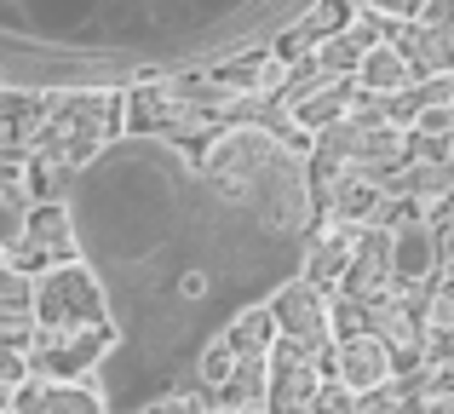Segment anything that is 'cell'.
Wrapping results in <instances>:
<instances>
[{
	"instance_id": "1",
	"label": "cell",
	"mask_w": 454,
	"mask_h": 414,
	"mask_svg": "<svg viewBox=\"0 0 454 414\" xmlns=\"http://www.w3.org/2000/svg\"><path fill=\"white\" fill-rule=\"evenodd\" d=\"M64 219L110 311V351L92 369L110 414L190 392L201 351L265 311L317 236L300 145L254 121L110 138L69 173Z\"/></svg>"
},
{
	"instance_id": "2",
	"label": "cell",
	"mask_w": 454,
	"mask_h": 414,
	"mask_svg": "<svg viewBox=\"0 0 454 414\" xmlns=\"http://www.w3.org/2000/svg\"><path fill=\"white\" fill-rule=\"evenodd\" d=\"M305 12L300 0H0V87L75 98L190 75L259 52Z\"/></svg>"
},
{
	"instance_id": "3",
	"label": "cell",
	"mask_w": 454,
	"mask_h": 414,
	"mask_svg": "<svg viewBox=\"0 0 454 414\" xmlns=\"http://www.w3.org/2000/svg\"><path fill=\"white\" fill-rule=\"evenodd\" d=\"M115 127V92H75V98H52L41 110V127H35V150H41L46 168L81 173L104 145H110Z\"/></svg>"
},
{
	"instance_id": "4",
	"label": "cell",
	"mask_w": 454,
	"mask_h": 414,
	"mask_svg": "<svg viewBox=\"0 0 454 414\" xmlns=\"http://www.w3.org/2000/svg\"><path fill=\"white\" fill-rule=\"evenodd\" d=\"M35 334H64V340H87V334H110V311H104L98 282L87 277L81 259L52 265L35 277V311H29Z\"/></svg>"
},
{
	"instance_id": "5",
	"label": "cell",
	"mask_w": 454,
	"mask_h": 414,
	"mask_svg": "<svg viewBox=\"0 0 454 414\" xmlns=\"http://www.w3.org/2000/svg\"><path fill=\"white\" fill-rule=\"evenodd\" d=\"M322 369H328L322 351H305V346L277 340L270 357H265V414H317L322 386H328Z\"/></svg>"
},
{
	"instance_id": "6",
	"label": "cell",
	"mask_w": 454,
	"mask_h": 414,
	"mask_svg": "<svg viewBox=\"0 0 454 414\" xmlns=\"http://www.w3.org/2000/svg\"><path fill=\"white\" fill-rule=\"evenodd\" d=\"M437 224H426L420 213H403L397 224L386 230V277L391 288H397L403 305H420L426 300V282L437 277Z\"/></svg>"
},
{
	"instance_id": "7",
	"label": "cell",
	"mask_w": 454,
	"mask_h": 414,
	"mask_svg": "<svg viewBox=\"0 0 454 414\" xmlns=\"http://www.w3.org/2000/svg\"><path fill=\"white\" fill-rule=\"evenodd\" d=\"M328 380L340 386L345 397H374L397 380V357H391V346L368 328V334H356V340L328 346Z\"/></svg>"
},
{
	"instance_id": "8",
	"label": "cell",
	"mask_w": 454,
	"mask_h": 414,
	"mask_svg": "<svg viewBox=\"0 0 454 414\" xmlns=\"http://www.w3.org/2000/svg\"><path fill=\"white\" fill-rule=\"evenodd\" d=\"M270 323H277V340H288V346H305V351H328L333 346V328H328V293L317 288V282L294 277L288 288L277 293V300L265 305Z\"/></svg>"
},
{
	"instance_id": "9",
	"label": "cell",
	"mask_w": 454,
	"mask_h": 414,
	"mask_svg": "<svg viewBox=\"0 0 454 414\" xmlns=\"http://www.w3.org/2000/svg\"><path fill=\"white\" fill-rule=\"evenodd\" d=\"M41 259H52V265H69L75 259V236H69V219H64V202H35L29 213H23V230H18V242L6 247V265L12 270H23L29 277ZM46 265V270H52Z\"/></svg>"
},
{
	"instance_id": "10",
	"label": "cell",
	"mask_w": 454,
	"mask_h": 414,
	"mask_svg": "<svg viewBox=\"0 0 454 414\" xmlns=\"http://www.w3.org/2000/svg\"><path fill=\"white\" fill-rule=\"evenodd\" d=\"M288 121L300 127V133H333V127L356 121V87L351 81H317V87L294 92L288 98Z\"/></svg>"
},
{
	"instance_id": "11",
	"label": "cell",
	"mask_w": 454,
	"mask_h": 414,
	"mask_svg": "<svg viewBox=\"0 0 454 414\" xmlns=\"http://www.w3.org/2000/svg\"><path fill=\"white\" fill-rule=\"evenodd\" d=\"M363 236H368V230H356V224H333V219H328L317 236H310V254H305V270H300V277L317 282L322 293L340 288V277L351 270V259H356V247H363Z\"/></svg>"
},
{
	"instance_id": "12",
	"label": "cell",
	"mask_w": 454,
	"mask_h": 414,
	"mask_svg": "<svg viewBox=\"0 0 454 414\" xmlns=\"http://www.w3.org/2000/svg\"><path fill=\"white\" fill-rule=\"evenodd\" d=\"M340 293H345V300H356V305H368V311L391 300V277H386V236H374V230L363 236V247H356L351 270L340 277Z\"/></svg>"
},
{
	"instance_id": "13",
	"label": "cell",
	"mask_w": 454,
	"mask_h": 414,
	"mask_svg": "<svg viewBox=\"0 0 454 414\" xmlns=\"http://www.w3.org/2000/svg\"><path fill=\"white\" fill-rule=\"evenodd\" d=\"M409 64H403V52L391 41H374L363 52V64H356V75H351V87L356 92H380V98H397V92H409Z\"/></svg>"
},
{
	"instance_id": "14",
	"label": "cell",
	"mask_w": 454,
	"mask_h": 414,
	"mask_svg": "<svg viewBox=\"0 0 454 414\" xmlns=\"http://www.w3.org/2000/svg\"><path fill=\"white\" fill-rule=\"evenodd\" d=\"M374 41H380V35L368 29V18L356 23V29L328 35V41L317 46V75H322V81H351V75H356V64H363V52H368Z\"/></svg>"
},
{
	"instance_id": "15",
	"label": "cell",
	"mask_w": 454,
	"mask_h": 414,
	"mask_svg": "<svg viewBox=\"0 0 454 414\" xmlns=\"http://www.w3.org/2000/svg\"><path fill=\"white\" fill-rule=\"evenodd\" d=\"M224 346H231V357H236V363H259V357H270V346H277V323H270V311H247L242 323H231Z\"/></svg>"
},
{
	"instance_id": "16",
	"label": "cell",
	"mask_w": 454,
	"mask_h": 414,
	"mask_svg": "<svg viewBox=\"0 0 454 414\" xmlns=\"http://www.w3.org/2000/svg\"><path fill=\"white\" fill-rule=\"evenodd\" d=\"M368 316H374V323H380L374 334H380V340H386V346H391V357H397V351H414V346H420V316H414L409 305L397 300V293H391L386 305H374V311H368Z\"/></svg>"
},
{
	"instance_id": "17",
	"label": "cell",
	"mask_w": 454,
	"mask_h": 414,
	"mask_svg": "<svg viewBox=\"0 0 454 414\" xmlns=\"http://www.w3.org/2000/svg\"><path fill=\"white\" fill-rule=\"evenodd\" d=\"M35 311V277H23V270H0V316H18V323H29Z\"/></svg>"
},
{
	"instance_id": "18",
	"label": "cell",
	"mask_w": 454,
	"mask_h": 414,
	"mask_svg": "<svg viewBox=\"0 0 454 414\" xmlns=\"http://www.w3.org/2000/svg\"><path fill=\"white\" fill-rule=\"evenodd\" d=\"M231 374H236V357H231V346H224V340H219V346H207V351H201V363H196V380H201V392H213V397H219L224 386H231Z\"/></svg>"
},
{
	"instance_id": "19",
	"label": "cell",
	"mask_w": 454,
	"mask_h": 414,
	"mask_svg": "<svg viewBox=\"0 0 454 414\" xmlns=\"http://www.w3.org/2000/svg\"><path fill=\"white\" fill-rule=\"evenodd\" d=\"M23 213H29V207H23L18 196H12V191H0V254H6V247L18 242V230H23Z\"/></svg>"
},
{
	"instance_id": "20",
	"label": "cell",
	"mask_w": 454,
	"mask_h": 414,
	"mask_svg": "<svg viewBox=\"0 0 454 414\" xmlns=\"http://www.w3.org/2000/svg\"><path fill=\"white\" fill-rule=\"evenodd\" d=\"M145 414H207V397L201 392H167V397H155Z\"/></svg>"
},
{
	"instance_id": "21",
	"label": "cell",
	"mask_w": 454,
	"mask_h": 414,
	"mask_svg": "<svg viewBox=\"0 0 454 414\" xmlns=\"http://www.w3.org/2000/svg\"><path fill=\"white\" fill-rule=\"evenodd\" d=\"M426 316H432V328H454V282H443V288L432 293V311Z\"/></svg>"
},
{
	"instance_id": "22",
	"label": "cell",
	"mask_w": 454,
	"mask_h": 414,
	"mask_svg": "<svg viewBox=\"0 0 454 414\" xmlns=\"http://www.w3.org/2000/svg\"><path fill=\"white\" fill-rule=\"evenodd\" d=\"M443 173H449V191H454V145H449V161H443Z\"/></svg>"
},
{
	"instance_id": "23",
	"label": "cell",
	"mask_w": 454,
	"mask_h": 414,
	"mask_svg": "<svg viewBox=\"0 0 454 414\" xmlns=\"http://www.w3.org/2000/svg\"><path fill=\"white\" fill-rule=\"evenodd\" d=\"M12 409V392H6V386H0V414H6Z\"/></svg>"
},
{
	"instance_id": "24",
	"label": "cell",
	"mask_w": 454,
	"mask_h": 414,
	"mask_svg": "<svg viewBox=\"0 0 454 414\" xmlns=\"http://www.w3.org/2000/svg\"><path fill=\"white\" fill-rule=\"evenodd\" d=\"M0 270H6V254H0Z\"/></svg>"
},
{
	"instance_id": "25",
	"label": "cell",
	"mask_w": 454,
	"mask_h": 414,
	"mask_svg": "<svg viewBox=\"0 0 454 414\" xmlns=\"http://www.w3.org/2000/svg\"><path fill=\"white\" fill-rule=\"evenodd\" d=\"M207 414H224V409H207Z\"/></svg>"
},
{
	"instance_id": "26",
	"label": "cell",
	"mask_w": 454,
	"mask_h": 414,
	"mask_svg": "<svg viewBox=\"0 0 454 414\" xmlns=\"http://www.w3.org/2000/svg\"><path fill=\"white\" fill-rule=\"evenodd\" d=\"M449 110H454V104H449Z\"/></svg>"
},
{
	"instance_id": "27",
	"label": "cell",
	"mask_w": 454,
	"mask_h": 414,
	"mask_svg": "<svg viewBox=\"0 0 454 414\" xmlns=\"http://www.w3.org/2000/svg\"><path fill=\"white\" fill-rule=\"evenodd\" d=\"M6 414H12V409H6Z\"/></svg>"
}]
</instances>
